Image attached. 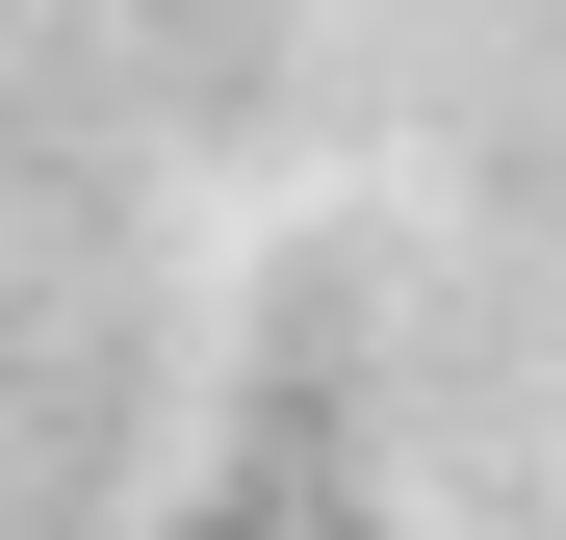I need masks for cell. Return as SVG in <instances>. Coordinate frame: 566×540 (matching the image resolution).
Listing matches in <instances>:
<instances>
[]
</instances>
